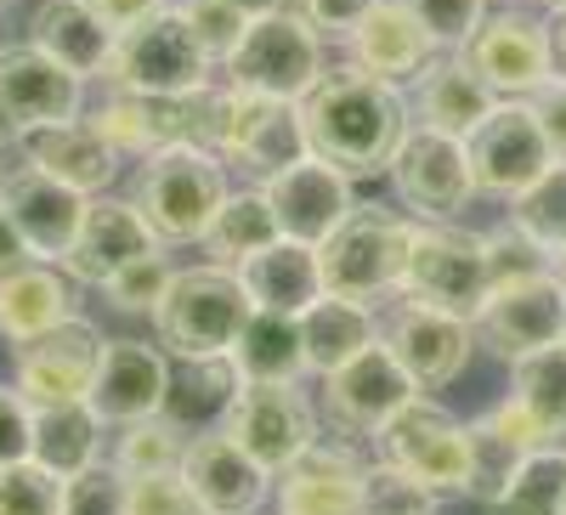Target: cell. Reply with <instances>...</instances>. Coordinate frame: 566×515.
I'll return each instance as SVG.
<instances>
[{
  "mask_svg": "<svg viewBox=\"0 0 566 515\" xmlns=\"http://www.w3.org/2000/svg\"><path fill=\"white\" fill-rule=\"evenodd\" d=\"M560 515H566V504H560Z\"/></svg>",
  "mask_w": 566,
  "mask_h": 515,
  "instance_id": "59",
  "label": "cell"
},
{
  "mask_svg": "<svg viewBox=\"0 0 566 515\" xmlns=\"http://www.w3.org/2000/svg\"><path fill=\"white\" fill-rule=\"evenodd\" d=\"M368 459L346 442H312L277 482V515H363Z\"/></svg>",
  "mask_w": 566,
  "mask_h": 515,
  "instance_id": "22",
  "label": "cell"
},
{
  "mask_svg": "<svg viewBox=\"0 0 566 515\" xmlns=\"http://www.w3.org/2000/svg\"><path fill=\"white\" fill-rule=\"evenodd\" d=\"M464 431H470V487H464V498H476V504H488V509L504 498V487L515 482V471H522L527 453L555 448V442L538 431V419L515 402V397H504L499 408H488L476 425H464Z\"/></svg>",
  "mask_w": 566,
  "mask_h": 515,
  "instance_id": "24",
  "label": "cell"
},
{
  "mask_svg": "<svg viewBox=\"0 0 566 515\" xmlns=\"http://www.w3.org/2000/svg\"><path fill=\"white\" fill-rule=\"evenodd\" d=\"M227 193H232L227 165L216 154L193 148V143L142 159V170L130 181V204L154 227L159 244H199Z\"/></svg>",
  "mask_w": 566,
  "mask_h": 515,
  "instance_id": "4",
  "label": "cell"
},
{
  "mask_svg": "<svg viewBox=\"0 0 566 515\" xmlns=\"http://www.w3.org/2000/svg\"><path fill=\"white\" fill-rule=\"evenodd\" d=\"M380 340V317L363 301L346 295H317L301 312V346H306V374H335L340 362H352L357 351H368Z\"/></svg>",
  "mask_w": 566,
  "mask_h": 515,
  "instance_id": "33",
  "label": "cell"
},
{
  "mask_svg": "<svg viewBox=\"0 0 566 515\" xmlns=\"http://www.w3.org/2000/svg\"><path fill=\"white\" fill-rule=\"evenodd\" d=\"M419 397V386L408 380V368L374 340L368 351H357L352 362H340L335 374H323V419L335 425L346 442H374V431L386 425L397 408H408Z\"/></svg>",
  "mask_w": 566,
  "mask_h": 515,
  "instance_id": "14",
  "label": "cell"
},
{
  "mask_svg": "<svg viewBox=\"0 0 566 515\" xmlns=\"http://www.w3.org/2000/svg\"><path fill=\"white\" fill-rule=\"evenodd\" d=\"M216 74V57L199 45V34L187 29L181 7H159L142 23L119 29L108 80L130 91H159V97H193Z\"/></svg>",
  "mask_w": 566,
  "mask_h": 515,
  "instance_id": "7",
  "label": "cell"
},
{
  "mask_svg": "<svg viewBox=\"0 0 566 515\" xmlns=\"http://www.w3.org/2000/svg\"><path fill=\"white\" fill-rule=\"evenodd\" d=\"M301 125H306V148L323 165H335L352 181H368V176H391L413 130V114L397 85L340 69V74H323L301 97Z\"/></svg>",
  "mask_w": 566,
  "mask_h": 515,
  "instance_id": "1",
  "label": "cell"
},
{
  "mask_svg": "<svg viewBox=\"0 0 566 515\" xmlns=\"http://www.w3.org/2000/svg\"><path fill=\"white\" fill-rule=\"evenodd\" d=\"M80 7H91L103 23H114V29H130V23H142L148 12H159V7H170V0H80Z\"/></svg>",
  "mask_w": 566,
  "mask_h": 515,
  "instance_id": "52",
  "label": "cell"
},
{
  "mask_svg": "<svg viewBox=\"0 0 566 515\" xmlns=\"http://www.w3.org/2000/svg\"><path fill=\"white\" fill-rule=\"evenodd\" d=\"M148 250H165V244L154 239V227L142 221V210L130 199H103V204H85V221L74 232L63 266H69L74 284H108L119 266H130Z\"/></svg>",
  "mask_w": 566,
  "mask_h": 515,
  "instance_id": "27",
  "label": "cell"
},
{
  "mask_svg": "<svg viewBox=\"0 0 566 515\" xmlns=\"http://www.w3.org/2000/svg\"><path fill=\"white\" fill-rule=\"evenodd\" d=\"M239 284L250 295V306L261 312H290L301 317L317 295H323V272H317V244H295V239H272L266 250L244 255L239 266Z\"/></svg>",
  "mask_w": 566,
  "mask_h": 515,
  "instance_id": "30",
  "label": "cell"
},
{
  "mask_svg": "<svg viewBox=\"0 0 566 515\" xmlns=\"http://www.w3.org/2000/svg\"><path fill=\"white\" fill-rule=\"evenodd\" d=\"M85 114V80L63 69L57 57H45L34 40L0 45V125L12 136L63 125Z\"/></svg>",
  "mask_w": 566,
  "mask_h": 515,
  "instance_id": "15",
  "label": "cell"
},
{
  "mask_svg": "<svg viewBox=\"0 0 566 515\" xmlns=\"http://www.w3.org/2000/svg\"><path fill=\"white\" fill-rule=\"evenodd\" d=\"M250 295L239 284L232 266H187L170 277L165 301L154 306V335L170 357L199 362V357H227L239 340L244 317H250Z\"/></svg>",
  "mask_w": 566,
  "mask_h": 515,
  "instance_id": "5",
  "label": "cell"
},
{
  "mask_svg": "<svg viewBox=\"0 0 566 515\" xmlns=\"http://www.w3.org/2000/svg\"><path fill=\"white\" fill-rule=\"evenodd\" d=\"M522 103L533 108V119H538V130H544L555 165H566V74H549L533 97H522Z\"/></svg>",
  "mask_w": 566,
  "mask_h": 515,
  "instance_id": "50",
  "label": "cell"
},
{
  "mask_svg": "<svg viewBox=\"0 0 566 515\" xmlns=\"http://www.w3.org/2000/svg\"><path fill=\"white\" fill-rule=\"evenodd\" d=\"M510 227H522L549 255L566 250V165H549L527 193L510 199Z\"/></svg>",
  "mask_w": 566,
  "mask_h": 515,
  "instance_id": "41",
  "label": "cell"
},
{
  "mask_svg": "<svg viewBox=\"0 0 566 515\" xmlns=\"http://www.w3.org/2000/svg\"><path fill=\"white\" fill-rule=\"evenodd\" d=\"M380 346L408 368V380L419 391H442L453 386L464 362H470V346H476V329L453 312H437V306H419V301H397L391 317L380 323Z\"/></svg>",
  "mask_w": 566,
  "mask_h": 515,
  "instance_id": "16",
  "label": "cell"
},
{
  "mask_svg": "<svg viewBox=\"0 0 566 515\" xmlns=\"http://www.w3.org/2000/svg\"><path fill=\"white\" fill-rule=\"evenodd\" d=\"M170 277H176V266L165 261V250H148V255H136L130 266H119L108 284H103V301L114 306V312H130V317H154V306L165 301V290H170Z\"/></svg>",
  "mask_w": 566,
  "mask_h": 515,
  "instance_id": "42",
  "label": "cell"
},
{
  "mask_svg": "<svg viewBox=\"0 0 566 515\" xmlns=\"http://www.w3.org/2000/svg\"><path fill=\"white\" fill-rule=\"evenodd\" d=\"M380 0H295V12L317 29V34H335V40H346Z\"/></svg>",
  "mask_w": 566,
  "mask_h": 515,
  "instance_id": "51",
  "label": "cell"
},
{
  "mask_svg": "<svg viewBox=\"0 0 566 515\" xmlns=\"http://www.w3.org/2000/svg\"><path fill=\"white\" fill-rule=\"evenodd\" d=\"M29 40L40 45L45 57H57L63 69H74L80 80H91V74H108L119 29L103 23L91 7H80V0H45V7L34 12Z\"/></svg>",
  "mask_w": 566,
  "mask_h": 515,
  "instance_id": "31",
  "label": "cell"
},
{
  "mask_svg": "<svg viewBox=\"0 0 566 515\" xmlns=\"http://www.w3.org/2000/svg\"><path fill=\"white\" fill-rule=\"evenodd\" d=\"M103 419L91 402H57V408H34V448L29 459L45 464L52 476H80L85 464L103 459Z\"/></svg>",
  "mask_w": 566,
  "mask_h": 515,
  "instance_id": "34",
  "label": "cell"
},
{
  "mask_svg": "<svg viewBox=\"0 0 566 515\" xmlns=\"http://www.w3.org/2000/svg\"><path fill=\"white\" fill-rule=\"evenodd\" d=\"M227 7H239L244 18H266V12H283L290 0H227Z\"/></svg>",
  "mask_w": 566,
  "mask_h": 515,
  "instance_id": "55",
  "label": "cell"
},
{
  "mask_svg": "<svg viewBox=\"0 0 566 515\" xmlns=\"http://www.w3.org/2000/svg\"><path fill=\"white\" fill-rule=\"evenodd\" d=\"M29 261H34V255H29V244H23V232L12 227L7 204H0V277L18 272V266H29Z\"/></svg>",
  "mask_w": 566,
  "mask_h": 515,
  "instance_id": "53",
  "label": "cell"
},
{
  "mask_svg": "<svg viewBox=\"0 0 566 515\" xmlns=\"http://www.w3.org/2000/svg\"><path fill=\"white\" fill-rule=\"evenodd\" d=\"M391 187L419 221H453L470 199H476L464 143L459 136H442V130H424V125L408 130V143L391 165Z\"/></svg>",
  "mask_w": 566,
  "mask_h": 515,
  "instance_id": "18",
  "label": "cell"
},
{
  "mask_svg": "<svg viewBox=\"0 0 566 515\" xmlns=\"http://www.w3.org/2000/svg\"><path fill=\"white\" fill-rule=\"evenodd\" d=\"M232 368L239 380H301L306 374V346H301V317L290 312H250L239 340H232Z\"/></svg>",
  "mask_w": 566,
  "mask_h": 515,
  "instance_id": "35",
  "label": "cell"
},
{
  "mask_svg": "<svg viewBox=\"0 0 566 515\" xmlns=\"http://www.w3.org/2000/svg\"><path fill=\"white\" fill-rule=\"evenodd\" d=\"M239 368L232 357H199V362H181V374L170 368V397H165V419L193 437V431H216L232 397H239Z\"/></svg>",
  "mask_w": 566,
  "mask_h": 515,
  "instance_id": "36",
  "label": "cell"
},
{
  "mask_svg": "<svg viewBox=\"0 0 566 515\" xmlns=\"http://www.w3.org/2000/svg\"><path fill=\"white\" fill-rule=\"evenodd\" d=\"M402 7L437 40V52H459V45L488 23V0H402Z\"/></svg>",
  "mask_w": 566,
  "mask_h": 515,
  "instance_id": "45",
  "label": "cell"
},
{
  "mask_svg": "<svg viewBox=\"0 0 566 515\" xmlns=\"http://www.w3.org/2000/svg\"><path fill=\"white\" fill-rule=\"evenodd\" d=\"M170 397V351L148 340H108L97 380H91V408L103 425H136V419L165 413Z\"/></svg>",
  "mask_w": 566,
  "mask_h": 515,
  "instance_id": "20",
  "label": "cell"
},
{
  "mask_svg": "<svg viewBox=\"0 0 566 515\" xmlns=\"http://www.w3.org/2000/svg\"><path fill=\"white\" fill-rule=\"evenodd\" d=\"M181 18H187V29L199 34V45H205L216 63H227L232 45H239L244 29L255 23V18H244L239 7H227V0H181Z\"/></svg>",
  "mask_w": 566,
  "mask_h": 515,
  "instance_id": "47",
  "label": "cell"
},
{
  "mask_svg": "<svg viewBox=\"0 0 566 515\" xmlns=\"http://www.w3.org/2000/svg\"><path fill=\"white\" fill-rule=\"evenodd\" d=\"M181 453H187V431L176 419L154 413V419H136V425H119L114 442V464L136 482V476H159V471H181Z\"/></svg>",
  "mask_w": 566,
  "mask_h": 515,
  "instance_id": "39",
  "label": "cell"
},
{
  "mask_svg": "<svg viewBox=\"0 0 566 515\" xmlns=\"http://www.w3.org/2000/svg\"><path fill=\"white\" fill-rule=\"evenodd\" d=\"M470 329H476V340L499 362H522L533 351H549V346H560V329H566V284L555 272L493 284L482 312L470 317Z\"/></svg>",
  "mask_w": 566,
  "mask_h": 515,
  "instance_id": "12",
  "label": "cell"
},
{
  "mask_svg": "<svg viewBox=\"0 0 566 515\" xmlns=\"http://www.w3.org/2000/svg\"><path fill=\"white\" fill-rule=\"evenodd\" d=\"M488 290H493V272H488L482 232H453L448 221H419L413 227V250H408V272H402L408 301L453 312V317L470 323L482 312Z\"/></svg>",
  "mask_w": 566,
  "mask_h": 515,
  "instance_id": "10",
  "label": "cell"
},
{
  "mask_svg": "<svg viewBox=\"0 0 566 515\" xmlns=\"http://www.w3.org/2000/svg\"><path fill=\"white\" fill-rule=\"evenodd\" d=\"M560 346H566V329H560Z\"/></svg>",
  "mask_w": 566,
  "mask_h": 515,
  "instance_id": "58",
  "label": "cell"
},
{
  "mask_svg": "<svg viewBox=\"0 0 566 515\" xmlns=\"http://www.w3.org/2000/svg\"><path fill=\"white\" fill-rule=\"evenodd\" d=\"M272 239H283L277 232V216H272V199H266V187L255 181V187H244V193H227L221 199V210L210 216V227H205V255L216 261V266H239L244 255H255V250H266Z\"/></svg>",
  "mask_w": 566,
  "mask_h": 515,
  "instance_id": "37",
  "label": "cell"
},
{
  "mask_svg": "<svg viewBox=\"0 0 566 515\" xmlns=\"http://www.w3.org/2000/svg\"><path fill=\"white\" fill-rule=\"evenodd\" d=\"M464 159H470V181H476L482 199H515L555 165L544 130L533 119L527 103L499 97L493 114L464 136Z\"/></svg>",
  "mask_w": 566,
  "mask_h": 515,
  "instance_id": "13",
  "label": "cell"
},
{
  "mask_svg": "<svg viewBox=\"0 0 566 515\" xmlns=\"http://www.w3.org/2000/svg\"><path fill=\"white\" fill-rule=\"evenodd\" d=\"M408 250H413V221H402L386 204H352L346 221L317 244L323 295H346L363 306L402 295Z\"/></svg>",
  "mask_w": 566,
  "mask_h": 515,
  "instance_id": "3",
  "label": "cell"
},
{
  "mask_svg": "<svg viewBox=\"0 0 566 515\" xmlns=\"http://www.w3.org/2000/svg\"><path fill=\"white\" fill-rule=\"evenodd\" d=\"M221 431L239 442L266 476H283L317 442V402L301 380H244Z\"/></svg>",
  "mask_w": 566,
  "mask_h": 515,
  "instance_id": "9",
  "label": "cell"
},
{
  "mask_svg": "<svg viewBox=\"0 0 566 515\" xmlns=\"http://www.w3.org/2000/svg\"><path fill=\"white\" fill-rule=\"evenodd\" d=\"M549 7H566V0H549Z\"/></svg>",
  "mask_w": 566,
  "mask_h": 515,
  "instance_id": "57",
  "label": "cell"
},
{
  "mask_svg": "<svg viewBox=\"0 0 566 515\" xmlns=\"http://www.w3.org/2000/svg\"><path fill=\"white\" fill-rule=\"evenodd\" d=\"M29 448H34V408L12 386H0V471L23 464Z\"/></svg>",
  "mask_w": 566,
  "mask_h": 515,
  "instance_id": "49",
  "label": "cell"
},
{
  "mask_svg": "<svg viewBox=\"0 0 566 515\" xmlns=\"http://www.w3.org/2000/svg\"><path fill=\"white\" fill-rule=\"evenodd\" d=\"M125 515H216L181 471H159V476H136L130 482V509Z\"/></svg>",
  "mask_w": 566,
  "mask_h": 515,
  "instance_id": "48",
  "label": "cell"
},
{
  "mask_svg": "<svg viewBox=\"0 0 566 515\" xmlns=\"http://www.w3.org/2000/svg\"><path fill=\"white\" fill-rule=\"evenodd\" d=\"M0 176H7V170H0Z\"/></svg>",
  "mask_w": 566,
  "mask_h": 515,
  "instance_id": "61",
  "label": "cell"
},
{
  "mask_svg": "<svg viewBox=\"0 0 566 515\" xmlns=\"http://www.w3.org/2000/svg\"><path fill=\"white\" fill-rule=\"evenodd\" d=\"M221 69H227L232 85L261 91V97H283V103H301L306 91L328 74V63H323V34H317L295 7L255 18Z\"/></svg>",
  "mask_w": 566,
  "mask_h": 515,
  "instance_id": "8",
  "label": "cell"
},
{
  "mask_svg": "<svg viewBox=\"0 0 566 515\" xmlns=\"http://www.w3.org/2000/svg\"><path fill=\"white\" fill-rule=\"evenodd\" d=\"M193 148L216 154L221 165L244 170L250 181H272L277 170H290L295 159H306V125H301V103L283 97H261L244 85H205L193 91Z\"/></svg>",
  "mask_w": 566,
  "mask_h": 515,
  "instance_id": "2",
  "label": "cell"
},
{
  "mask_svg": "<svg viewBox=\"0 0 566 515\" xmlns=\"http://www.w3.org/2000/svg\"><path fill=\"white\" fill-rule=\"evenodd\" d=\"M346 52H352L357 74L408 91L424 69L437 63V40L419 29V18L402 7V0H380V7L346 34Z\"/></svg>",
  "mask_w": 566,
  "mask_h": 515,
  "instance_id": "23",
  "label": "cell"
},
{
  "mask_svg": "<svg viewBox=\"0 0 566 515\" xmlns=\"http://www.w3.org/2000/svg\"><path fill=\"white\" fill-rule=\"evenodd\" d=\"M549 52H555V74H566V7L549 12Z\"/></svg>",
  "mask_w": 566,
  "mask_h": 515,
  "instance_id": "54",
  "label": "cell"
},
{
  "mask_svg": "<svg viewBox=\"0 0 566 515\" xmlns=\"http://www.w3.org/2000/svg\"><path fill=\"white\" fill-rule=\"evenodd\" d=\"M108 335L91 317H63L57 329H45L23 346H12V391L29 408H57V402H85L97 380Z\"/></svg>",
  "mask_w": 566,
  "mask_h": 515,
  "instance_id": "11",
  "label": "cell"
},
{
  "mask_svg": "<svg viewBox=\"0 0 566 515\" xmlns=\"http://www.w3.org/2000/svg\"><path fill=\"white\" fill-rule=\"evenodd\" d=\"M459 57L482 74V85L493 97H533V91L555 74V52H549V23L522 18V12H499L488 18L476 34L459 45Z\"/></svg>",
  "mask_w": 566,
  "mask_h": 515,
  "instance_id": "17",
  "label": "cell"
},
{
  "mask_svg": "<svg viewBox=\"0 0 566 515\" xmlns=\"http://www.w3.org/2000/svg\"><path fill=\"white\" fill-rule=\"evenodd\" d=\"M266 187L272 199V216H277V232L295 244H323L328 232L346 221V210L357 204L352 199V176H340L335 165H323L317 154L295 159L290 170H277Z\"/></svg>",
  "mask_w": 566,
  "mask_h": 515,
  "instance_id": "21",
  "label": "cell"
},
{
  "mask_svg": "<svg viewBox=\"0 0 566 515\" xmlns=\"http://www.w3.org/2000/svg\"><path fill=\"white\" fill-rule=\"evenodd\" d=\"M510 397L538 419L549 442H566V346L510 362Z\"/></svg>",
  "mask_w": 566,
  "mask_h": 515,
  "instance_id": "38",
  "label": "cell"
},
{
  "mask_svg": "<svg viewBox=\"0 0 566 515\" xmlns=\"http://www.w3.org/2000/svg\"><path fill=\"white\" fill-rule=\"evenodd\" d=\"M0 515H63V476L23 459L0 471Z\"/></svg>",
  "mask_w": 566,
  "mask_h": 515,
  "instance_id": "44",
  "label": "cell"
},
{
  "mask_svg": "<svg viewBox=\"0 0 566 515\" xmlns=\"http://www.w3.org/2000/svg\"><path fill=\"white\" fill-rule=\"evenodd\" d=\"M555 277H560V284H566V250L555 255Z\"/></svg>",
  "mask_w": 566,
  "mask_h": 515,
  "instance_id": "56",
  "label": "cell"
},
{
  "mask_svg": "<svg viewBox=\"0 0 566 515\" xmlns=\"http://www.w3.org/2000/svg\"><path fill=\"white\" fill-rule=\"evenodd\" d=\"M114 154H136V159H154L165 148H181L193 136V97H159V91H130V85H114L108 103L91 114Z\"/></svg>",
  "mask_w": 566,
  "mask_h": 515,
  "instance_id": "25",
  "label": "cell"
},
{
  "mask_svg": "<svg viewBox=\"0 0 566 515\" xmlns=\"http://www.w3.org/2000/svg\"><path fill=\"white\" fill-rule=\"evenodd\" d=\"M23 154H29V165H40L45 176L80 187V193H103V187H114V176H119L114 143L85 114L80 119H63V125L23 130Z\"/></svg>",
  "mask_w": 566,
  "mask_h": 515,
  "instance_id": "29",
  "label": "cell"
},
{
  "mask_svg": "<svg viewBox=\"0 0 566 515\" xmlns=\"http://www.w3.org/2000/svg\"><path fill=\"white\" fill-rule=\"evenodd\" d=\"M413 97H408V114H413V125H424V130H442V136H464L476 130L488 114H493V91L482 85V74L470 69L459 52H437V63L424 69L413 85Z\"/></svg>",
  "mask_w": 566,
  "mask_h": 515,
  "instance_id": "28",
  "label": "cell"
},
{
  "mask_svg": "<svg viewBox=\"0 0 566 515\" xmlns=\"http://www.w3.org/2000/svg\"><path fill=\"white\" fill-rule=\"evenodd\" d=\"M0 7H7V0H0Z\"/></svg>",
  "mask_w": 566,
  "mask_h": 515,
  "instance_id": "60",
  "label": "cell"
},
{
  "mask_svg": "<svg viewBox=\"0 0 566 515\" xmlns=\"http://www.w3.org/2000/svg\"><path fill=\"white\" fill-rule=\"evenodd\" d=\"M181 476L193 487L216 515H255L261 498H266V471L232 442L221 425L216 431H193L187 437V453H181Z\"/></svg>",
  "mask_w": 566,
  "mask_h": 515,
  "instance_id": "26",
  "label": "cell"
},
{
  "mask_svg": "<svg viewBox=\"0 0 566 515\" xmlns=\"http://www.w3.org/2000/svg\"><path fill=\"white\" fill-rule=\"evenodd\" d=\"M482 244H488V272H493V284H510V277H533V272H555V255L544 244H533L522 227H493L482 232Z\"/></svg>",
  "mask_w": 566,
  "mask_h": 515,
  "instance_id": "46",
  "label": "cell"
},
{
  "mask_svg": "<svg viewBox=\"0 0 566 515\" xmlns=\"http://www.w3.org/2000/svg\"><path fill=\"white\" fill-rule=\"evenodd\" d=\"M374 459H380L386 471L419 482L424 493H437V498H453V493L470 487V431H464V419H453L424 391L374 431Z\"/></svg>",
  "mask_w": 566,
  "mask_h": 515,
  "instance_id": "6",
  "label": "cell"
},
{
  "mask_svg": "<svg viewBox=\"0 0 566 515\" xmlns=\"http://www.w3.org/2000/svg\"><path fill=\"white\" fill-rule=\"evenodd\" d=\"M0 204H7V216L23 232V244H29L34 261H63L80 221H85L91 193H80V187H69L57 176H45L40 165H23L12 176H0Z\"/></svg>",
  "mask_w": 566,
  "mask_h": 515,
  "instance_id": "19",
  "label": "cell"
},
{
  "mask_svg": "<svg viewBox=\"0 0 566 515\" xmlns=\"http://www.w3.org/2000/svg\"><path fill=\"white\" fill-rule=\"evenodd\" d=\"M130 509V476L119 464H85L63 482V515H125Z\"/></svg>",
  "mask_w": 566,
  "mask_h": 515,
  "instance_id": "43",
  "label": "cell"
},
{
  "mask_svg": "<svg viewBox=\"0 0 566 515\" xmlns=\"http://www.w3.org/2000/svg\"><path fill=\"white\" fill-rule=\"evenodd\" d=\"M63 317H74V290L52 261H29L0 277V335L12 346L57 329Z\"/></svg>",
  "mask_w": 566,
  "mask_h": 515,
  "instance_id": "32",
  "label": "cell"
},
{
  "mask_svg": "<svg viewBox=\"0 0 566 515\" xmlns=\"http://www.w3.org/2000/svg\"><path fill=\"white\" fill-rule=\"evenodd\" d=\"M566 504V448H538L522 459L493 515H560Z\"/></svg>",
  "mask_w": 566,
  "mask_h": 515,
  "instance_id": "40",
  "label": "cell"
}]
</instances>
